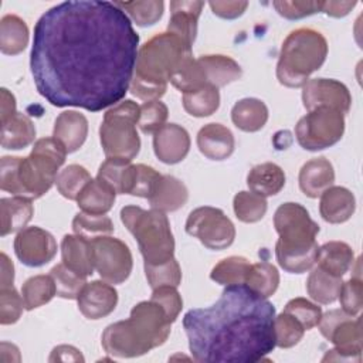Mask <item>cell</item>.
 Returning a JSON list of instances; mask_svg holds the SVG:
<instances>
[{"mask_svg":"<svg viewBox=\"0 0 363 363\" xmlns=\"http://www.w3.org/2000/svg\"><path fill=\"white\" fill-rule=\"evenodd\" d=\"M220 106L218 88L213 85H204L193 92L183 94L184 111L196 118H204L213 115Z\"/></svg>","mask_w":363,"mask_h":363,"instance_id":"obj_38","label":"cell"},{"mask_svg":"<svg viewBox=\"0 0 363 363\" xmlns=\"http://www.w3.org/2000/svg\"><path fill=\"white\" fill-rule=\"evenodd\" d=\"M274 227L279 235L275 255L281 268L291 274H302L313 268L319 245V225L308 210L298 203H284L274 214Z\"/></svg>","mask_w":363,"mask_h":363,"instance_id":"obj_5","label":"cell"},{"mask_svg":"<svg viewBox=\"0 0 363 363\" xmlns=\"http://www.w3.org/2000/svg\"><path fill=\"white\" fill-rule=\"evenodd\" d=\"M129 17L140 27L152 26L157 23L163 14L164 3L162 0L147 1H119L116 3Z\"/></svg>","mask_w":363,"mask_h":363,"instance_id":"obj_45","label":"cell"},{"mask_svg":"<svg viewBox=\"0 0 363 363\" xmlns=\"http://www.w3.org/2000/svg\"><path fill=\"white\" fill-rule=\"evenodd\" d=\"M169 82H172V85L179 91H182L183 94L193 92L207 85L204 72L199 61L194 60L193 55L182 62V65L170 77Z\"/></svg>","mask_w":363,"mask_h":363,"instance_id":"obj_41","label":"cell"},{"mask_svg":"<svg viewBox=\"0 0 363 363\" xmlns=\"http://www.w3.org/2000/svg\"><path fill=\"white\" fill-rule=\"evenodd\" d=\"M57 295L55 282L51 275H34L21 288V296L27 311H33L50 302Z\"/></svg>","mask_w":363,"mask_h":363,"instance_id":"obj_37","label":"cell"},{"mask_svg":"<svg viewBox=\"0 0 363 363\" xmlns=\"http://www.w3.org/2000/svg\"><path fill=\"white\" fill-rule=\"evenodd\" d=\"M207 85H213L216 88L225 86L237 79L241 78L242 69L237 61H234L231 57L221 55V54H210V55H201L197 58Z\"/></svg>","mask_w":363,"mask_h":363,"instance_id":"obj_26","label":"cell"},{"mask_svg":"<svg viewBox=\"0 0 363 363\" xmlns=\"http://www.w3.org/2000/svg\"><path fill=\"white\" fill-rule=\"evenodd\" d=\"M299 187L311 199L319 197L335 182V170L326 157H313L299 170Z\"/></svg>","mask_w":363,"mask_h":363,"instance_id":"obj_22","label":"cell"},{"mask_svg":"<svg viewBox=\"0 0 363 363\" xmlns=\"http://www.w3.org/2000/svg\"><path fill=\"white\" fill-rule=\"evenodd\" d=\"M140 106L132 99L118 102L104 115L99 138L106 157H125L132 160L140 149L136 130Z\"/></svg>","mask_w":363,"mask_h":363,"instance_id":"obj_8","label":"cell"},{"mask_svg":"<svg viewBox=\"0 0 363 363\" xmlns=\"http://www.w3.org/2000/svg\"><path fill=\"white\" fill-rule=\"evenodd\" d=\"M116 191L102 179H91L79 193L78 207L91 214H106L115 203Z\"/></svg>","mask_w":363,"mask_h":363,"instance_id":"obj_28","label":"cell"},{"mask_svg":"<svg viewBox=\"0 0 363 363\" xmlns=\"http://www.w3.org/2000/svg\"><path fill=\"white\" fill-rule=\"evenodd\" d=\"M48 360L50 362H84V356L74 346L60 345L52 349Z\"/></svg>","mask_w":363,"mask_h":363,"instance_id":"obj_56","label":"cell"},{"mask_svg":"<svg viewBox=\"0 0 363 363\" xmlns=\"http://www.w3.org/2000/svg\"><path fill=\"white\" fill-rule=\"evenodd\" d=\"M1 146L4 149L18 150L34 142L35 126L33 121L20 112H16L7 121L1 122Z\"/></svg>","mask_w":363,"mask_h":363,"instance_id":"obj_31","label":"cell"},{"mask_svg":"<svg viewBox=\"0 0 363 363\" xmlns=\"http://www.w3.org/2000/svg\"><path fill=\"white\" fill-rule=\"evenodd\" d=\"M231 121L244 132H257L268 121V108L257 98L240 99L231 109Z\"/></svg>","mask_w":363,"mask_h":363,"instance_id":"obj_32","label":"cell"},{"mask_svg":"<svg viewBox=\"0 0 363 363\" xmlns=\"http://www.w3.org/2000/svg\"><path fill=\"white\" fill-rule=\"evenodd\" d=\"M169 116L167 106L157 101H147L140 105V113H139V121L138 126L143 133H156L160 128L166 125Z\"/></svg>","mask_w":363,"mask_h":363,"instance_id":"obj_49","label":"cell"},{"mask_svg":"<svg viewBox=\"0 0 363 363\" xmlns=\"http://www.w3.org/2000/svg\"><path fill=\"white\" fill-rule=\"evenodd\" d=\"M274 332H275V345L282 349H288L299 343L303 337L305 328L301 322L292 315L282 312L274 319Z\"/></svg>","mask_w":363,"mask_h":363,"instance_id":"obj_48","label":"cell"},{"mask_svg":"<svg viewBox=\"0 0 363 363\" xmlns=\"http://www.w3.org/2000/svg\"><path fill=\"white\" fill-rule=\"evenodd\" d=\"M356 274L342 284L339 291V301L342 311L350 316H356L363 305V282L360 278V259L356 261Z\"/></svg>","mask_w":363,"mask_h":363,"instance_id":"obj_47","label":"cell"},{"mask_svg":"<svg viewBox=\"0 0 363 363\" xmlns=\"http://www.w3.org/2000/svg\"><path fill=\"white\" fill-rule=\"evenodd\" d=\"M275 308L247 285H228L208 308L183 318L189 349L200 363H255L274 350Z\"/></svg>","mask_w":363,"mask_h":363,"instance_id":"obj_2","label":"cell"},{"mask_svg":"<svg viewBox=\"0 0 363 363\" xmlns=\"http://www.w3.org/2000/svg\"><path fill=\"white\" fill-rule=\"evenodd\" d=\"M189 191L184 183L174 176L162 174L147 199L150 207L163 213L176 211L187 203Z\"/></svg>","mask_w":363,"mask_h":363,"instance_id":"obj_24","label":"cell"},{"mask_svg":"<svg viewBox=\"0 0 363 363\" xmlns=\"http://www.w3.org/2000/svg\"><path fill=\"white\" fill-rule=\"evenodd\" d=\"M208 4L216 16L227 20L240 17L248 7V1H210Z\"/></svg>","mask_w":363,"mask_h":363,"instance_id":"obj_55","label":"cell"},{"mask_svg":"<svg viewBox=\"0 0 363 363\" xmlns=\"http://www.w3.org/2000/svg\"><path fill=\"white\" fill-rule=\"evenodd\" d=\"M79 312L91 320L108 316L118 303L116 289L106 281L86 282L77 298Z\"/></svg>","mask_w":363,"mask_h":363,"instance_id":"obj_16","label":"cell"},{"mask_svg":"<svg viewBox=\"0 0 363 363\" xmlns=\"http://www.w3.org/2000/svg\"><path fill=\"white\" fill-rule=\"evenodd\" d=\"M233 207L237 218L242 223L259 221L268 208L265 197L254 191H240L234 196Z\"/></svg>","mask_w":363,"mask_h":363,"instance_id":"obj_40","label":"cell"},{"mask_svg":"<svg viewBox=\"0 0 363 363\" xmlns=\"http://www.w3.org/2000/svg\"><path fill=\"white\" fill-rule=\"evenodd\" d=\"M162 174L147 164H135L129 194L149 199Z\"/></svg>","mask_w":363,"mask_h":363,"instance_id":"obj_52","label":"cell"},{"mask_svg":"<svg viewBox=\"0 0 363 363\" xmlns=\"http://www.w3.org/2000/svg\"><path fill=\"white\" fill-rule=\"evenodd\" d=\"M247 184L251 191L262 197H271L284 189L285 173L275 163H261L250 170L247 176Z\"/></svg>","mask_w":363,"mask_h":363,"instance_id":"obj_30","label":"cell"},{"mask_svg":"<svg viewBox=\"0 0 363 363\" xmlns=\"http://www.w3.org/2000/svg\"><path fill=\"white\" fill-rule=\"evenodd\" d=\"M279 16L288 20H299L319 11L320 1H298V0H281L272 3Z\"/></svg>","mask_w":363,"mask_h":363,"instance_id":"obj_54","label":"cell"},{"mask_svg":"<svg viewBox=\"0 0 363 363\" xmlns=\"http://www.w3.org/2000/svg\"><path fill=\"white\" fill-rule=\"evenodd\" d=\"M28 44V27L16 14H7L0 21V50L6 55L20 54Z\"/></svg>","mask_w":363,"mask_h":363,"instance_id":"obj_33","label":"cell"},{"mask_svg":"<svg viewBox=\"0 0 363 363\" xmlns=\"http://www.w3.org/2000/svg\"><path fill=\"white\" fill-rule=\"evenodd\" d=\"M354 6H356V1H320L319 11H323L330 17H343Z\"/></svg>","mask_w":363,"mask_h":363,"instance_id":"obj_57","label":"cell"},{"mask_svg":"<svg viewBox=\"0 0 363 363\" xmlns=\"http://www.w3.org/2000/svg\"><path fill=\"white\" fill-rule=\"evenodd\" d=\"M328 339L335 345L322 362H360L362 360V319L347 316L342 319L330 332Z\"/></svg>","mask_w":363,"mask_h":363,"instance_id":"obj_15","label":"cell"},{"mask_svg":"<svg viewBox=\"0 0 363 363\" xmlns=\"http://www.w3.org/2000/svg\"><path fill=\"white\" fill-rule=\"evenodd\" d=\"M356 208L353 193L342 186H330L320 194L319 211L325 221L340 224L347 221Z\"/></svg>","mask_w":363,"mask_h":363,"instance_id":"obj_21","label":"cell"},{"mask_svg":"<svg viewBox=\"0 0 363 363\" xmlns=\"http://www.w3.org/2000/svg\"><path fill=\"white\" fill-rule=\"evenodd\" d=\"M345 132V115L328 106H319L302 116L295 126L298 143L306 150H322L337 143Z\"/></svg>","mask_w":363,"mask_h":363,"instance_id":"obj_9","label":"cell"},{"mask_svg":"<svg viewBox=\"0 0 363 363\" xmlns=\"http://www.w3.org/2000/svg\"><path fill=\"white\" fill-rule=\"evenodd\" d=\"M145 274L152 289L163 285L179 286L182 282V269L174 257L160 264H145Z\"/></svg>","mask_w":363,"mask_h":363,"instance_id":"obj_46","label":"cell"},{"mask_svg":"<svg viewBox=\"0 0 363 363\" xmlns=\"http://www.w3.org/2000/svg\"><path fill=\"white\" fill-rule=\"evenodd\" d=\"M14 252L27 267H43L57 254V241L40 227H26L16 235Z\"/></svg>","mask_w":363,"mask_h":363,"instance_id":"obj_14","label":"cell"},{"mask_svg":"<svg viewBox=\"0 0 363 363\" xmlns=\"http://www.w3.org/2000/svg\"><path fill=\"white\" fill-rule=\"evenodd\" d=\"M50 275L55 282L57 295L64 299H77L86 284V277L72 271L64 262L57 264L50 271Z\"/></svg>","mask_w":363,"mask_h":363,"instance_id":"obj_42","label":"cell"},{"mask_svg":"<svg viewBox=\"0 0 363 363\" xmlns=\"http://www.w3.org/2000/svg\"><path fill=\"white\" fill-rule=\"evenodd\" d=\"M126 320L146 352L163 345L170 335L172 320L164 309L152 299L136 303Z\"/></svg>","mask_w":363,"mask_h":363,"instance_id":"obj_12","label":"cell"},{"mask_svg":"<svg viewBox=\"0 0 363 363\" xmlns=\"http://www.w3.org/2000/svg\"><path fill=\"white\" fill-rule=\"evenodd\" d=\"M89 180L91 174L85 167L79 164H69L58 173L55 184L62 197L68 200H77Z\"/></svg>","mask_w":363,"mask_h":363,"instance_id":"obj_44","label":"cell"},{"mask_svg":"<svg viewBox=\"0 0 363 363\" xmlns=\"http://www.w3.org/2000/svg\"><path fill=\"white\" fill-rule=\"evenodd\" d=\"M62 262L72 271L89 277L94 274V254L92 242L78 234H67L61 241Z\"/></svg>","mask_w":363,"mask_h":363,"instance_id":"obj_25","label":"cell"},{"mask_svg":"<svg viewBox=\"0 0 363 363\" xmlns=\"http://www.w3.org/2000/svg\"><path fill=\"white\" fill-rule=\"evenodd\" d=\"M139 35L129 16L101 0H69L48 9L34 27L30 68L38 94L58 108L91 112L128 92Z\"/></svg>","mask_w":363,"mask_h":363,"instance_id":"obj_1","label":"cell"},{"mask_svg":"<svg viewBox=\"0 0 363 363\" xmlns=\"http://www.w3.org/2000/svg\"><path fill=\"white\" fill-rule=\"evenodd\" d=\"M92 242L94 267L99 277L109 284H122L132 272L133 259L129 247L119 238L101 235Z\"/></svg>","mask_w":363,"mask_h":363,"instance_id":"obj_11","label":"cell"},{"mask_svg":"<svg viewBox=\"0 0 363 363\" xmlns=\"http://www.w3.org/2000/svg\"><path fill=\"white\" fill-rule=\"evenodd\" d=\"M191 45L166 31L156 34L138 51L130 92L145 102L157 101L167 89L173 72L191 57Z\"/></svg>","mask_w":363,"mask_h":363,"instance_id":"obj_4","label":"cell"},{"mask_svg":"<svg viewBox=\"0 0 363 363\" xmlns=\"http://www.w3.org/2000/svg\"><path fill=\"white\" fill-rule=\"evenodd\" d=\"M0 112H1V122L7 121L10 116H13L16 111V98L11 92H9L6 88H1V99H0Z\"/></svg>","mask_w":363,"mask_h":363,"instance_id":"obj_58","label":"cell"},{"mask_svg":"<svg viewBox=\"0 0 363 363\" xmlns=\"http://www.w3.org/2000/svg\"><path fill=\"white\" fill-rule=\"evenodd\" d=\"M328 55L326 38L313 28H296L284 40L277 64L278 81L289 88L303 86Z\"/></svg>","mask_w":363,"mask_h":363,"instance_id":"obj_6","label":"cell"},{"mask_svg":"<svg viewBox=\"0 0 363 363\" xmlns=\"http://www.w3.org/2000/svg\"><path fill=\"white\" fill-rule=\"evenodd\" d=\"M244 285H247L257 295L262 298H269L278 289L279 272L277 267L269 262L251 264Z\"/></svg>","mask_w":363,"mask_h":363,"instance_id":"obj_36","label":"cell"},{"mask_svg":"<svg viewBox=\"0 0 363 363\" xmlns=\"http://www.w3.org/2000/svg\"><path fill=\"white\" fill-rule=\"evenodd\" d=\"M132 160L125 157H108L98 170L99 179L106 182L116 194H129L130 183L133 177Z\"/></svg>","mask_w":363,"mask_h":363,"instance_id":"obj_35","label":"cell"},{"mask_svg":"<svg viewBox=\"0 0 363 363\" xmlns=\"http://www.w3.org/2000/svg\"><path fill=\"white\" fill-rule=\"evenodd\" d=\"M1 288H9L13 286V281H14V267L13 262L10 261V258L1 252Z\"/></svg>","mask_w":363,"mask_h":363,"instance_id":"obj_59","label":"cell"},{"mask_svg":"<svg viewBox=\"0 0 363 363\" xmlns=\"http://www.w3.org/2000/svg\"><path fill=\"white\" fill-rule=\"evenodd\" d=\"M72 230L75 234L94 240L101 235H109L113 233V223L105 214H91L81 211L75 214L72 220Z\"/></svg>","mask_w":363,"mask_h":363,"instance_id":"obj_43","label":"cell"},{"mask_svg":"<svg viewBox=\"0 0 363 363\" xmlns=\"http://www.w3.org/2000/svg\"><path fill=\"white\" fill-rule=\"evenodd\" d=\"M121 220L136 238L145 264H160L174 254V238L167 216L159 210L125 206Z\"/></svg>","mask_w":363,"mask_h":363,"instance_id":"obj_7","label":"cell"},{"mask_svg":"<svg viewBox=\"0 0 363 363\" xmlns=\"http://www.w3.org/2000/svg\"><path fill=\"white\" fill-rule=\"evenodd\" d=\"M186 233L210 250H224L235 238L233 221L217 207L203 206L193 210L186 221Z\"/></svg>","mask_w":363,"mask_h":363,"instance_id":"obj_10","label":"cell"},{"mask_svg":"<svg viewBox=\"0 0 363 363\" xmlns=\"http://www.w3.org/2000/svg\"><path fill=\"white\" fill-rule=\"evenodd\" d=\"M26 308L23 296L14 289V286L0 289V323L11 325L16 323Z\"/></svg>","mask_w":363,"mask_h":363,"instance_id":"obj_51","label":"cell"},{"mask_svg":"<svg viewBox=\"0 0 363 363\" xmlns=\"http://www.w3.org/2000/svg\"><path fill=\"white\" fill-rule=\"evenodd\" d=\"M302 102L308 111L328 106L346 115L350 111L352 96L345 84L330 78L308 79L302 86Z\"/></svg>","mask_w":363,"mask_h":363,"instance_id":"obj_13","label":"cell"},{"mask_svg":"<svg viewBox=\"0 0 363 363\" xmlns=\"http://www.w3.org/2000/svg\"><path fill=\"white\" fill-rule=\"evenodd\" d=\"M34 214V207L31 200L24 197H3L0 200V216L1 227L0 235L6 237L7 234L21 231L26 228L27 223Z\"/></svg>","mask_w":363,"mask_h":363,"instance_id":"obj_27","label":"cell"},{"mask_svg":"<svg viewBox=\"0 0 363 363\" xmlns=\"http://www.w3.org/2000/svg\"><path fill=\"white\" fill-rule=\"evenodd\" d=\"M150 299L155 301L156 303H159L164 309L167 318L172 322L176 320V318L179 316L182 308H183V299H182L180 294L177 292L176 286H172V285H163V286L155 288Z\"/></svg>","mask_w":363,"mask_h":363,"instance_id":"obj_53","label":"cell"},{"mask_svg":"<svg viewBox=\"0 0 363 363\" xmlns=\"http://www.w3.org/2000/svg\"><path fill=\"white\" fill-rule=\"evenodd\" d=\"M67 150L55 138H41L27 157L4 156L0 167V187L17 197L35 200L55 183Z\"/></svg>","mask_w":363,"mask_h":363,"instance_id":"obj_3","label":"cell"},{"mask_svg":"<svg viewBox=\"0 0 363 363\" xmlns=\"http://www.w3.org/2000/svg\"><path fill=\"white\" fill-rule=\"evenodd\" d=\"M342 284V277L332 275L316 265L306 279V291L315 302L328 305L337 299Z\"/></svg>","mask_w":363,"mask_h":363,"instance_id":"obj_34","label":"cell"},{"mask_svg":"<svg viewBox=\"0 0 363 363\" xmlns=\"http://www.w3.org/2000/svg\"><path fill=\"white\" fill-rule=\"evenodd\" d=\"M199 150L211 160H224L234 152V135L221 123H207L197 133Z\"/></svg>","mask_w":363,"mask_h":363,"instance_id":"obj_20","label":"cell"},{"mask_svg":"<svg viewBox=\"0 0 363 363\" xmlns=\"http://www.w3.org/2000/svg\"><path fill=\"white\" fill-rule=\"evenodd\" d=\"M156 157L166 164L182 162L190 150L189 132L177 123H166L153 136Z\"/></svg>","mask_w":363,"mask_h":363,"instance_id":"obj_17","label":"cell"},{"mask_svg":"<svg viewBox=\"0 0 363 363\" xmlns=\"http://www.w3.org/2000/svg\"><path fill=\"white\" fill-rule=\"evenodd\" d=\"M284 312L292 315L296 318L301 325L305 328V330H309L315 326H318L320 318H322V309L320 306L312 303L311 301L305 298H294L286 305Z\"/></svg>","mask_w":363,"mask_h":363,"instance_id":"obj_50","label":"cell"},{"mask_svg":"<svg viewBox=\"0 0 363 363\" xmlns=\"http://www.w3.org/2000/svg\"><path fill=\"white\" fill-rule=\"evenodd\" d=\"M251 264L247 258L231 255L221 259L210 272V278L224 286L244 284Z\"/></svg>","mask_w":363,"mask_h":363,"instance_id":"obj_39","label":"cell"},{"mask_svg":"<svg viewBox=\"0 0 363 363\" xmlns=\"http://www.w3.org/2000/svg\"><path fill=\"white\" fill-rule=\"evenodd\" d=\"M316 264L332 275L343 277L353 267L354 254L349 244L343 241H329L319 247Z\"/></svg>","mask_w":363,"mask_h":363,"instance_id":"obj_29","label":"cell"},{"mask_svg":"<svg viewBox=\"0 0 363 363\" xmlns=\"http://www.w3.org/2000/svg\"><path fill=\"white\" fill-rule=\"evenodd\" d=\"M88 135V121L77 111L61 112L55 122L52 138L60 140L68 153L77 152L85 142Z\"/></svg>","mask_w":363,"mask_h":363,"instance_id":"obj_23","label":"cell"},{"mask_svg":"<svg viewBox=\"0 0 363 363\" xmlns=\"http://www.w3.org/2000/svg\"><path fill=\"white\" fill-rule=\"evenodd\" d=\"M101 343L104 350L115 357L128 359L146 354V350L130 330L128 320H119L106 326Z\"/></svg>","mask_w":363,"mask_h":363,"instance_id":"obj_18","label":"cell"},{"mask_svg":"<svg viewBox=\"0 0 363 363\" xmlns=\"http://www.w3.org/2000/svg\"><path fill=\"white\" fill-rule=\"evenodd\" d=\"M204 7V1H170V20L167 31L193 45L197 34V21Z\"/></svg>","mask_w":363,"mask_h":363,"instance_id":"obj_19","label":"cell"}]
</instances>
